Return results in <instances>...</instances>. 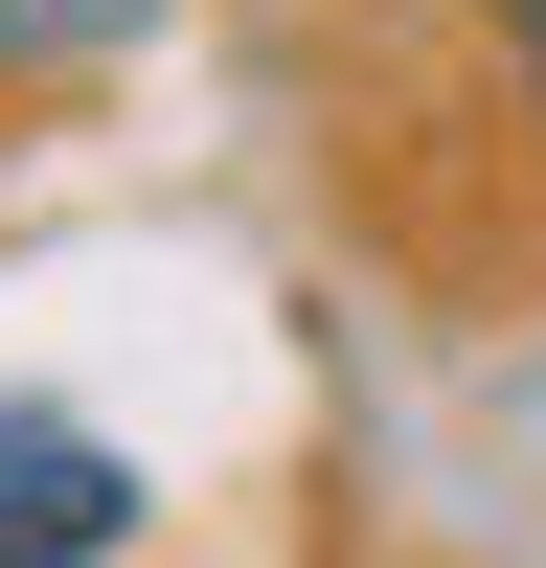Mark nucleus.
Here are the masks:
<instances>
[{"instance_id":"1","label":"nucleus","mask_w":546,"mask_h":568,"mask_svg":"<svg viewBox=\"0 0 546 568\" xmlns=\"http://www.w3.org/2000/svg\"><path fill=\"white\" fill-rule=\"evenodd\" d=\"M136 546V455L69 409H0V568H114Z\"/></svg>"},{"instance_id":"2","label":"nucleus","mask_w":546,"mask_h":568,"mask_svg":"<svg viewBox=\"0 0 546 568\" xmlns=\"http://www.w3.org/2000/svg\"><path fill=\"white\" fill-rule=\"evenodd\" d=\"M114 45H160V0H0V69H114Z\"/></svg>"},{"instance_id":"3","label":"nucleus","mask_w":546,"mask_h":568,"mask_svg":"<svg viewBox=\"0 0 546 568\" xmlns=\"http://www.w3.org/2000/svg\"><path fill=\"white\" fill-rule=\"evenodd\" d=\"M501 23V91H524V136H546V0H478Z\"/></svg>"}]
</instances>
